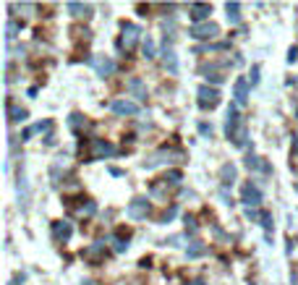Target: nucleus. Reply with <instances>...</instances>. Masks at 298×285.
Wrapping results in <instances>:
<instances>
[{
    "label": "nucleus",
    "mask_w": 298,
    "mask_h": 285,
    "mask_svg": "<svg viewBox=\"0 0 298 285\" xmlns=\"http://www.w3.org/2000/svg\"><path fill=\"white\" fill-rule=\"evenodd\" d=\"M175 212H178V209H175V207H170V209H167V212L162 215V223H167V220H173V217H175Z\"/></svg>",
    "instance_id": "2f4dec72"
},
{
    "label": "nucleus",
    "mask_w": 298,
    "mask_h": 285,
    "mask_svg": "<svg viewBox=\"0 0 298 285\" xmlns=\"http://www.w3.org/2000/svg\"><path fill=\"white\" fill-rule=\"evenodd\" d=\"M233 97H236L238 105H244L246 99H248V81L246 79H238L236 81V87H233Z\"/></svg>",
    "instance_id": "4468645a"
},
{
    "label": "nucleus",
    "mask_w": 298,
    "mask_h": 285,
    "mask_svg": "<svg viewBox=\"0 0 298 285\" xmlns=\"http://www.w3.org/2000/svg\"><path fill=\"white\" fill-rule=\"evenodd\" d=\"M126 89L131 92V95H134L136 99H147V87H144V81L139 79V76H131V79H128Z\"/></svg>",
    "instance_id": "ddd939ff"
},
{
    "label": "nucleus",
    "mask_w": 298,
    "mask_h": 285,
    "mask_svg": "<svg viewBox=\"0 0 298 285\" xmlns=\"http://www.w3.org/2000/svg\"><path fill=\"white\" fill-rule=\"evenodd\" d=\"M293 152L298 154V139H293Z\"/></svg>",
    "instance_id": "c9c22d12"
},
{
    "label": "nucleus",
    "mask_w": 298,
    "mask_h": 285,
    "mask_svg": "<svg viewBox=\"0 0 298 285\" xmlns=\"http://www.w3.org/2000/svg\"><path fill=\"white\" fill-rule=\"evenodd\" d=\"M87 126H89V123H87V118H84V115H79V113H71V115H68V128H71V131L81 134Z\"/></svg>",
    "instance_id": "f3484780"
},
{
    "label": "nucleus",
    "mask_w": 298,
    "mask_h": 285,
    "mask_svg": "<svg viewBox=\"0 0 298 285\" xmlns=\"http://www.w3.org/2000/svg\"><path fill=\"white\" fill-rule=\"evenodd\" d=\"M225 11H228V21L230 24H241V5L238 3H228Z\"/></svg>",
    "instance_id": "412c9836"
},
{
    "label": "nucleus",
    "mask_w": 298,
    "mask_h": 285,
    "mask_svg": "<svg viewBox=\"0 0 298 285\" xmlns=\"http://www.w3.org/2000/svg\"><path fill=\"white\" fill-rule=\"evenodd\" d=\"M110 107H113L115 115H136L139 113V105L136 102H128V99H115Z\"/></svg>",
    "instance_id": "f8f14e48"
},
{
    "label": "nucleus",
    "mask_w": 298,
    "mask_h": 285,
    "mask_svg": "<svg viewBox=\"0 0 298 285\" xmlns=\"http://www.w3.org/2000/svg\"><path fill=\"white\" fill-rule=\"evenodd\" d=\"M186 233H197V223H194V217L186 220Z\"/></svg>",
    "instance_id": "c756f323"
},
{
    "label": "nucleus",
    "mask_w": 298,
    "mask_h": 285,
    "mask_svg": "<svg viewBox=\"0 0 298 285\" xmlns=\"http://www.w3.org/2000/svg\"><path fill=\"white\" fill-rule=\"evenodd\" d=\"M220 178H222V186H233V181H236V165L225 162L220 168Z\"/></svg>",
    "instance_id": "dca6fc26"
},
{
    "label": "nucleus",
    "mask_w": 298,
    "mask_h": 285,
    "mask_svg": "<svg viewBox=\"0 0 298 285\" xmlns=\"http://www.w3.org/2000/svg\"><path fill=\"white\" fill-rule=\"evenodd\" d=\"M201 254H207V243H201V241H194L189 249H186V256H189V259H197Z\"/></svg>",
    "instance_id": "aec40b11"
},
{
    "label": "nucleus",
    "mask_w": 298,
    "mask_h": 285,
    "mask_svg": "<svg viewBox=\"0 0 298 285\" xmlns=\"http://www.w3.org/2000/svg\"><path fill=\"white\" fill-rule=\"evenodd\" d=\"M126 215L131 217V220H144V217L149 215V201H147L144 196H139V199H134L131 204H128V209H126Z\"/></svg>",
    "instance_id": "1a4fd4ad"
},
{
    "label": "nucleus",
    "mask_w": 298,
    "mask_h": 285,
    "mask_svg": "<svg viewBox=\"0 0 298 285\" xmlns=\"http://www.w3.org/2000/svg\"><path fill=\"white\" fill-rule=\"evenodd\" d=\"M197 102L201 110H212V107H217L220 105V89L217 87H209V84H204L197 89Z\"/></svg>",
    "instance_id": "7ed1b4c3"
},
{
    "label": "nucleus",
    "mask_w": 298,
    "mask_h": 285,
    "mask_svg": "<svg viewBox=\"0 0 298 285\" xmlns=\"http://www.w3.org/2000/svg\"><path fill=\"white\" fill-rule=\"evenodd\" d=\"M194 40H215V37L220 34V26L217 24H212V21H204V24H197V26H191V32H189Z\"/></svg>",
    "instance_id": "0eeeda50"
},
{
    "label": "nucleus",
    "mask_w": 298,
    "mask_h": 285,
    "mask_svg": "<svg viewBox=\"0 0 298 285\" xmlns=\"http://www.w3.org/2000/svg\"><path fill=\"white\" fill-rule=\"evenodd\" d=\"M241 201H244L248 209L262 204V191H259L256 183H244V189H241Z\"/></svg>",
    "instance_id": "423d86ee"
},
{
    "label": "nucleus",
    "mask_w": 298,
    "mask_h": 285,
    "mask_svg": "<svg viewBox=\"0 0 298 285\" xmlns=\"http://www.w3.org/2000/svg\"><path fill=\"white\" fill-rule=\"evenodd\" d=\"M181 181H183L181 170H170V173H167V178H165V183H167V186H178Z\"/></svg>",
    "instance_id": "b1692460"
},
{
    "label": "nucleus",
    "mask_w": 298,
    "mask_h": 285,
    "mask_svg": "<svg viewBox=\"0 0 298 285\" xmlns=\"http://www.w3.org/2000/svg\"><path fill=\"white\" fill-rule=\"evenodd\" d=\"M162 63H165V68H170V73L178 71V60H175V52L165 45V52H162Z\"/></svg>",
    "instance_id": "6ab92c4d"
},
{
    "label": "nucleus",
    "mask_w": 298,
    "mask_h": 285,
    "mask_svg": "<svg viewBox=\"0 0 298 285\" xmlns=\"http://www.w3.org/2000/svg\"><path fill=\"white\" fill-rule=\"evenodd\" d=\"M16 32H18V24H16V21H8V24H5V40L11 42L13 37H16Z\"/></svg>",
    "instance_id": "bb28decb"
},
{
    "label": "nucleus",
    "mask_w": 298,
    "mask_h": 285,
    "mask_svg": "<svg viewBox=\"0 0 298 285\" xmlns=\"http://www.w3.org/2000/svg\"><path fill=\"white\" fill-rule=\"evenodd\" d=\"M89 66L97 71V76H113L115 73V60L113 58H107V55H92L89 58Z\"/></svg>",
    "instance_id": "20e7f679"
},
{
    "label": "nucleus",
    "mask_w": 298,
    "mask_h": 285,
    "mask_svg": "<svg viewBox=\"0 0 298 285\" xmlns=\"http://www.w3.org/2000/svg\"><path fill=\"white\" fill-rule=\"evenodd\" d=\"M66 8H68L73 16H79V18H89V16H92V5H87V3H73V0H71Z\"/></svg>",
    "instance_id": "2eb2a0df"
},
{
    "label": "nucleus",
    "mask_w": 298,
    "mask_h": 285,
    "mask_svg": "<svg viewBox=\"0 0 298 285\" xmlns=\"http://www.w3.org/2000/svg\"><path fill=\"white\" fill-rule=\"evenodd\" d=\"M8 115H11V121H26V110L24 107H13V105H8Z\"/></svg>",
    "instance_id": "5701e85b"
},
{
    "label": "nucleus",
    "mask_w": 298,
    "mask_h": 285,
    "mask_svg": "<svg viewBox=\"0 0 298 285\" xmlns=\"http://www.w3.org/2000/svg\"><path fill=\"white\" fill-rule=\"evenodd\" d=\"M139 37H142V26H136V24H123V34H120V48L134 50V45L139 42Z\"/></svg>",
    "instance_id": "6e6552de"
},
{
    "label": "nucleus",
    "mask_w": 298,
    "mask_h": 285,
    "mask_svg": "<svg viewBox=\"0 0 298 285\" xmlns=\"http://www.w3.org/2000/svg\"><path fill=\"white\" fill-rule=\"evenodd\" d=\"M225 134H228V139L236 144V146H244V144H246V121L238 115V107H236V105L228 107Z\"/></svg>",
    "instance_id": "f257e3e1"
},
{
    "label": "nucleus",
    "mask_w": 298,
    "mask_h": 285,
    "mask_svg": "<svg viewBox=\"0 0 298 285\" xmlns=\"http://www.w3.org/2000/svg\"><path fill=\"white\" fill-rule=\"evenodd\" d=\"M298 60V48H291V55H288V63H293Z\"/></svg>",
    "instance_id": "72a5a7b5"
},
{
    "label": "nucleus",
    "mask_w": 298,
    "mask_h": 285,
    "mask_svg": "<svg viewBox=\"0 0 298 285\" xmlns=\"http://www.w3.org/2000/svg\"><path fill=\"white\" fill-rule=\"evenodd\" d=\"M191 285H207V283H201V280H197V283H191Z\"/></svg>",
    "instance_id": "e433bc0d"
},
{
    "label": "nucleus",
    "mask_w": 298,
    "mask_h": 285,
    "mask_svg": "<svg viewBox=\"0 0 298 285\" xmlns=\"http://www.w3.org/2000/svg\"><path fill=\"white\" fill-rule=\"evenodd\" d=\"M52 236H55V241H68L73 236V225L68 220H58V223H52Z\"/></svg>",
    "instance_id": "9b49d317"
},
{
    "label": "nucleus",
    "mask_w": 298,
    "mask_h": 285,
    "mask_svg": "<svg viewBox=\"0 0 298 285\" xmlns=\"http://www.w3.org/2000/svg\"><path fill=\"white\" fill-rule=\"evenodd\" d=\"M110 243H113V249H115L118 254H123V251H128V243L123 241V238H115V236H113V238H110Z\"/></svg>",
    "instance_id": "a878e982"
},
{
    "label": "nucleus",
    "mask_w": 298,
    "mask_h": 285,
    "mask_svg": "<svg viewBox=\"0 0 298 285\" xmlns=\"http://www.w3.org/2000/svg\"><path fill=\"white\" fill-rule=\"evenodd\" d=\"M189 11H191V18H194V26H197V24H204V21L209 18L212 5H209V3H191Z\"/></svg>",
    "instance_id": "9d476101"
},
{
    "label": "nucleus",
    "mask_w": 298,
    "mask_h": 285,
    "mask_svg": "<svg viewBox=\"0 0 298 285\" xmlns=\"http://www.w3.org/2000/svg\"><path fill=\"white\" fill-rule=\"evenodd\" d=\"M183 157H186V154L178 152V149H160V152L149 154V157L144 160V168L152 170V168H157V165H165V162H183Z\"/></svg>",
    "instance_id": "f03ea898"
},
{
    "label": "nucleus",
    "mask_w": 298,
    "mask_h": 285,
    "mask_svg": "<svg viewBox=\"0 0 298 285\" xmlns=\"http://www.w3.org/2000/svg\"><path fill=\"white\" fill-rule=\"evenodd\" d=\"M95 212H97V204H95V201H87V204L79 207V215H84V217H89V215H95Z\"/></svg>",
    "instance_id": "393cba45"
},
{
    "label": "nucleus",
    "mask_w": 298,
    "mask_h": 285,
    "mask_svg": "<svg viewBox=\"0 0 298 285\" xmlns=\"http://www.w3.org/2000/svg\"><path fill=\"white\" fill-rule=\"evenodd\" d=\"M102 249H105V241H97V243H92L89 249H84V256H87V259H95V256L102 254Z\"/></svg>",
    "instance_id": "4be33fe9"
},
{
    "label": "nucleus",
    "mask_w": 298,
    "mask_h": 285,
    "mask_svg": "<svg viewBox=\"0 0 298 285\" xmlns=\"http://www.w3.org/2000/svg\"><path fill=\"white\" fill-rule=\"evenodd\" d=\"M89 149H92L89 152L92 160H105V157H113V154H115V146L110 142H105V139H92Z\"/></svg>",
    "instance_id": "39448f33"
},
{
    "label": "nucleus",
    "mask_w": 298,
    "mask_h": 285,
    "mask_svg": "<svg viewBox=\"0 0 298 285\" xmlns=\"http://www.w3.org/2000/svg\"><path fill=\"white\" fill-rule=\"evenodd\" d=\"M199 131H201L204 136H207V134L212 136V126H207V123H201V126H199Z\"/></svg>",
    "instance_id": "f704fd0d"
},
{
    "label": "nucleus",
    "mask_w": 298,
    "mask_h": 285,
    "mask_svg": "<svg viewBox=\"0 0 298 285\" xmlns=\"http://www.w3.org/2000/svg\"><path fill=\"white\" fill-rule=\"evenodd\" d=\"M207 79L212 81V84H222V79H225V76H222V73H209Z\"/></svg>",
    "instance_id": "7c9ffc66"
},
{
    "label": "nucleus",
    "mask_w": 298,
    "mask_h": 285,
    "mask_svg": "<svg viewBox=\"0 0 298 285\" xmlns=\"http://www.w3.org/2000/svg\"><path fill=\"white\" fill-rule=\"evenodd\" d=\"M262 228H264L267 233L272 231V215H269V212H262Z\"/></svg>",
    "instance_id": "c85d7f7f"
},
{
    "label": "nucleus",
    "mask_w": 298,
    "mask_h": 285,
    "mask_svg": "<svg viewBox=\"0 0 298 285\" xmlns=\"http://www.w3.org/2000/svg\"><path fill=\"white\" fill-rule=\"evenodd\" d=\"M256 81H259V66L251 68V84H256Z\"/></svg>",
    "instance_id": "473e14b6"
},
{
    "label": "nucleus",
    "mask_w": 298,
    "mask_h": 285,
    "mask_svg": "<svg viewBox=\"0 0 298 285\" xmlns=\"http://www.w3.org/2000/svg\"><path fill=\"white\" fill-rule=\"evenodd\" d=\"M246 168L248 170H264V173H269V165L262 162V157H256V154H246Z\"/></svg>",
    "instance_id": "a211bd4d"
},
{
    "label": "nucleus",
    "mask_w": 298,
    "mask_h": 285,
    "mask_svg": "<svg viewBox=\"0 0 298 285\" xmlns=\"http://www.w3.org/2000/svg\"><path fill=\"white\" fill-rule=\"evenodd\" d=\"M144 55H147V58H154V42L149 40V37L144 40Z\"/></svg>",
    "instance_id": "cd10ccee"
}]
</instances>
